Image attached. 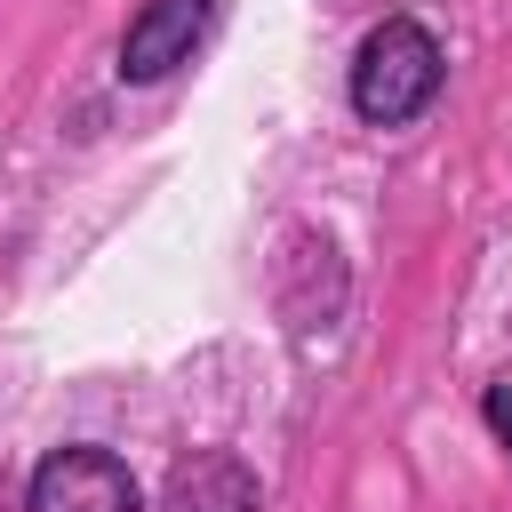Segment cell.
I'll list each match as a JSON object with an SVG mask.
<instances>
[{
	"label": "cell",
	"mask_w": 512,
	"mask_h": 512,
	"mask_svg": "<svg viewBox=\"0 0 512 512\" xmlns=\"http://www.w3.org/2000/svg\"><path fill=\"white\" fill-rule=\"evenodd\" d=\"M440 96V40L416 16H384L352 56V112L368 128H400Z\"/></svg>",
	"instance_id": "obj_1"
},
{
	"label": "cell",
	"mask_w": 512,
	"mask_h": 512,
	"mask_svg": "<svg viewBox=\"0 0 512 512\" xmlns=\"http://www.w3.org/2000/svg\"><path fill=\"white\" fill-rule=\"evenodd\" d=\"M24 512H144V496L112 448H56L32 472Z\"/></svg>",
	"instance_id": "obj_2"
},
{
	"label": "cell",
	"mask_w": 512,
	"mask_h": 512,
	"mask_svg": "<svg viewBox=\"0 0 512 512\" xmlns=\"http://www.w3.org/2000/svg\"><path fill=\"white\" fill-rule=\"evenodd\" d=\"M208 8H216V0H144V16H136L128 40H120V80H160V72H176V64L200 48Z\"/></svg>",
	"instance_id": "obj_3"
},
{
	"label": "cell",
	"mask_w": 512,
	"mask_h": 512,
	"mask_svg": "<svg viewBox=\"0 0 512 512\" xmlns=\"http://www.w3.org/2000/svg\"><path fill=\"white\" fill-rule=\"evenodd\" d=\"M160 512H256V472L224 448H200L168 472V496Z\"/></svg>",
	"instance_id": "obj_4"
},
{
	"label": "cell",
	"mask_w": 512,
	"mask_h": 512,
	"mask_svg": "<svg viewBox=\"0 0 512 512\" xmlns=\"http://www.w3.org/2000/svg\"><path fill=\"white\" fill-rule=\"evenodd\" d=\"M488 424H496V440L512 448V384H496V392H488Z\"/></svg>",
	"instance_id": "obj_5"
},
{
	"label": "cell",
	"mask_w": 512,
	"mask_h": 512,
	"mask_svg": "<svg viewBox=\"0 0 512 512\" xmlns=\"http://www.w3.org/2000/svg\"><path fill=\"white\" fill-rule=\"evenodd\" d=\"M0 512H8V488H0Z\"/></svg>",
	"instance_id": "obj_6"
}]
</instances>
